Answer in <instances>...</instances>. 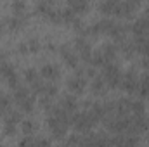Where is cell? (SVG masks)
<instances>
[{"label":"cell","instance_id":"obj_29","mask_svg":"<svg viewBox=\"0 0 149 147\" xmlns=\"http://www.w3.org/2000/svg\"><path fill=\"white\" fill-rule=\"evenodd\" d=\"M12 10H14V14H24L26 2L24 0H12Z\"/></svg>","mask_w":149,"mask_h":147},{"label":"cell","instance_id":"obj_32","mask_svg":"<svg viewBox=\"0 0 149 147\" xmlns=\"http://www.w3.org/2000/svg\"><path fill=\"white\" fill-rule=\"evenodd\" d=\"M24 78H26V81H28V83H33V81H35V80H38L40 76H38L37 69L28 68V69H24Z\"/></svg>","mask_w":149,"mask_h":147},{"label":"cell","instance_id":"obj_28","mask_svg":"<svg viewBox=\"0 0 149 147\" xmlns=\"http://www.w3.org/2000/svg\"><path fill=\"white\" fill-rule=\"evenodd\" d=\"M57 94V85H54V83H50V80L43 85V92H42V95H50V97H54Z\"/></svg>","mask_w":149,"mask_h":147},{"label":"cell","instance_id":"obj_18","mask_svg":"<svg viewBox=\"0 0 149 147\" xmlns=\"http://www.w3.org/2000/svg\"><path fill=\"white\" fill-rule=\"evenodd\" d=\"M130 109H132V101H128V99L116 101V109H114L116 114H130Z\"/></svg>","mask_w":149,"mask_h":147},{"label":"cell","instance_id":"obj_38","mask_svg":"<svg viewBox=\"0 0 149 147\" xmlns=\"http://www.w3.org/2000/svg\"><path fill=\"white\" fill-rule=\"evenodd\" d=\"M17 52H21V54L30 52V50H28V43H26V42H24V43H19V45H17Z\"/></svg>","mask_w":149,"mask_h":147},{"label":"cell","instance_id":"obj_33","mask_svg":"<svg viewBox=\"0 0 149 147\" xmlns=\"http://www.w3.org/2000/svg\"><path fill=\"white\" fill-rule=\"evenodd\" d=\"M26 43H28V50L30 52H38L40 50V40L38 38H30Z\"/></svg>","mask_w":149,"mask_h":147},{"label":"cell","instance_id":"obj_43","mask_svg":"<svg viewBox=\"0 0 149 147\" xmlns=\"http://www.w3.org/2000/svg\"><path fill=\"white\" fill-rule=\"evenodd\" d=\"M2 31H3V24L0 23V35H2Z\"/></svg>","mask_w":149,"mask_h":147},{"label":"cell","instance_id":"obj_39","mask_svg":"<svg viewBox=\"0 0 149 147\" xmlns=\"http://www.w3.org/2000/svg\"><path fill=\"white\" fill-rule=\"evenodd\" d=\"M68 144H81V137H78V135H73V137L68 140Z\"/></svg>","mask_w":149,"mask_h":147},{"label":"cell","instance_id":"obj_37","mask_svg":"<svg viewBox=\"0 0 149 147\" xmlns=\"http://www.w3.org/2000/svg\"><path fill=\"white\" fill-rule=\"evenodd\" d=\"M5 119H10V121L17 123V121L21 119V112H19V111H12V112H10V114H9V116H7Z\"/></svg>","mask_w":149,"mask_h":147},{"label":"cell","instance_id":"obj_12","mask_svg":"<svg viewBox=\"0 0 149 147\" xmlns=\"http://www.w3.org/2000/svg\"><path fill=\"white\" fill-rule=\"evenodd\" d=\"M59 106H61L63 109H66L68 112H70V114L76 112V107H78V101H76L74 94H68V95H64Z\"/></svg>","mask_w":149,"mask_h":147},{"label":"cell","instance_id":"obj_26","mask_svg":"<svg viewBox=\"0 0 149 147\" xmlns=\"http://www.w3.org/2000/svg\"><path fill=\"white\" fill-rule=\"evenodd\" d=\"M16 132H17L16 123H14V121H10V119H5V125H3V135L12 137V135H16Z\"/></svg>","mask_w":149,"mask_h":147},{"label":"cell","instance_id":"obj_3","mask_svg":"<svg viewBox=\"0 0 149 147\" xmlns=\"http://www.w3.org/2000/svg\"><path fill=\"white\" fill-rule=\"evenodd\" d=\"M47 125H49V128H50V132H52V135H54L56 139H64L66 133H68V128L71 126L70 123H64V121L57 119V118L52 116V114H49Z\"/></svg>","mask_w":149,"mask_h":147},{"label":"cell","instance_id":"obj_15","mask_svg":"<svg viewBox=\"0 0 149 147\" xmlns=\"http://www.w3.org/2000/svg\"><path fill=\"white\" fill-rule=\"evenodd\" d=\"M99 52L106 57V61H114L116 59V54H118V45H114V43H104L101 49H99Z\"/></svg>","mask_w":149,"mask_h":147},{"label":"cell","instance_id":"obj_5","mask_svg":"<svg viewBox=\"0 0 149 147\" xmlns=\"http://www.w3.org/2000/svg\"><path fill=\"white\" fill-rule=\"evenodd\" d=\"M74 50H78L80 55H81V59L90 64V61H92V47H90V43H88L87 38L81 37V35L76 38L74 40Z\"/></svg>","mask_w":149,"mask_h":147},{"label":"cell","instance_id":"obj_4","mask_svg":"<svg viewBox=\"0 0 149 147\" xmlns=\"http://www.w3.org/2000/svg\"><path fill=\"white\" fill-rule=\"evenodd\" d=\"M120 87H121L125 92H130V94L137 92V90H139V78H137V73H135L134 69H130L128 73H125L121 76Z\"/></svg>","mask_w":149,"mask_h":147},{"label":"cell","instance_id":"obj_16","mask_svg":"<svg viewBox=\"0 0 149 147\" xmlns=\"http://www.w3.org/2000/svg\"><path fill=\"white\" fill-rule=\"evenodd\" d=\"M90 88H92V92H94L95 95L106 94V81H104L102 74H101V76H94V80H92V83H90Z\"/></svg>","mask_w":149,"mask_h":147},{"label":"cell","instance_id":"obj_9","mask_svg":"<svg viewBox=\"0 0 149 147\" xmlns=\"http://www.w3.org/2000/svg\"><path fill=\"white\" fill-rule=\"evenodd\" d=\"M134 42H135V49H137V52L142 54V55H148L149 54V31L142 33V35H137Z\"/></svg>","mask_w":149,"mask_h":147},{"label":"cell","instance_id":"obj_25","mask_svg":"<svg viewBox=\"0 0 149 147\" xmlns=\"http://www.w3.org/2000/svg\"><path fill=\"white\" fill-rule=\"evenodd\" d=\"M0 74L7 80L9 76H12V74H16V71H14V66L10 64V62H7V61H2L0 62Z\"/></svg>","mask_w":149,"mask_h":147},{"label":"cell","instance_id":"obj_31","mask_svg":"<svg viewBox=\"0 0 149 147\" xmlns=\"http://www.w3.org/2000/svg\"><path fill=\"white\" fill-rule=\"evenodd\" d=\"M132 114H142V112H146V106H144V102L142 101H132Z\"/></svg>","mask_w":149,"mask_h":147},{"label":"cell","instance_id":"obj_14","mask_svg":"<svg viewBox=\"0 0 149 147\" xmlns=\"http://www.w3.org/2000/svg\"><path fill=\"white\" fill-rule=\"evenodd\" d=\"M24 23H26V16H24V14H14L12 17L7 19V26H9V30H12V31L21 30V28L24 26Z\"/></svg>","mask_w":149,"mask_h":147},{"label":"cell","instance_id":"obj_20","mask_svg":"<svg viewBox=\"0 0 149 147\" xmlns=\"http://www.w3.org/2000/svg\"><path fill=\"white\" fill-rule=\"evenodd\" d=\"M139 95L141 97H149V73H146L142 76V80H141V83H139Z\"/></svg>","mask_w":149,"mask_h":147},{"label":"cell","instance_id":"obj_2","mask_svg":"<svg viewBox=\"0 0 149 147\" xmlns=\"http://www.w3.org/2000/svg\"><path fill=\"white\" fill-rule=\"evenodd\" d=\"M121 69H120V66L118 64H114V61L111 62H108L106 66H102V78H104V81L113 87V88H116V87H120V83H121Z\"/></svg>","mask_w":149,"mask_h":147},{"label":"cell","instance_id":"obj_10","mask_svg":"<svg viewBox=\"0 0 149 147\" xmlns=\"http://www.w3.org/2000/svg\"><path fill=\"white\" fill-rule=\"evenodd\" d=\"M146 31H149V17L148 16H141V17H137L135 23L132 24V33L137 37V35H142V33H146Z\"/></svg>","mask_w":149,"mask_h":147},{"label":"cell","instance_id":"obj_24","mask_svg":"<svg viewBox=\"0 0 149 147\" xmlns=\"http://www.w3.org/2000/svg\"><path fill=\"white\" fill-rule=\"evenodd\" d=\"M31 94H30V90L26 88V87H23V85H19L17 88H14V99H16V102H21V101H24L26 97H30Z\"/></svg>","mask_w":149,"mask_h":147},{"label":"cell","instance_id":"obj_22","mask_svg":"<svg viewBox=\"0 0 149 147\" xmlns=\"http://www.w3.org/2000/svg\"><path fill=\"white\" fill-rule=\"evenodd\" d=\"M17 104H19V109L23 111V112H31L33 111V106H35V94L30 95V97H26L24 101H21Z\"/></svg>","mask_w":149,"mask_h":147},{"label":"cell","instance_id":"obj_36","mask_svg":"<svg viewBox=\"0 0 149 147\" xmlns=\"http://www.w3.org/2000/svg\"><path fill=\"white\" fill-rule=\"evenodd\" d=\"M7 83H9V87L14 90V88H17L19 87V78H17V74H12V76H9L7 78Z\"/></svg>","mask_w":149,"mask_h":147},{"label":"cell","instance_id":"obj_42","mask_svg":"<svg viewBox=\"0 0 149 147\" xmlns=\"http://www.w3.org/2000/svg\"><path fill=\"white\" fill-rule=\"evenodd\" d=\"M144 16H148V17H149V7L146 9V12H144Z\"/></svg>","mask_w":149,"mask_h":147},{"label":"cell","instance_id":"obj_1","mask_svg":"<svg viewBox=\"0 0 149 147\" xmlns=\"http://www.w3.org/2000/svg\"><path fill=\"white\" fill-rule=\"evenodd\" d=\"M97 123H99V118L95 116V112L92 109L83 111V112H73L71 114V126L78 133H88Z\"/></svg>","mask_w":149,"mask_h":147},{"label":"cell","instance_id":"obj_34","mask_svg":"<svg viewBox=\"0 0 149 147\" xmlns=\"http://www.w3.org/2000/svg\"><path fill=\"white\" fill-rule=\"evenodd\" d=\"M50 99H52L50 95H43V97L40 99V106H42V107H43L45 111H50L52 107H54V106H52V101H50Z\"/></svg>","mask_w":149,"mask_h":147},{"label":"cell","instance_id":"obj_23","mask_svg":"<svg viewBox=\"0 0 149 147\" xmlns=\"http://www.w3.org/2000/svg\"><path fill=\"white\" fill-rule=\"evenodd\" d=\"M121 50L125 52V55H127V57H132V55L137 52V49H135V42H134V40H132V42L123 40V42H121Z\"/></svg>","mask_w":149,"mask_h":147},{"label":"cell","instance_id":"obj_17","mask_svg":"<svg viewBox=\"0 0 149 147\" xmlns=\"http://www.w3.org/2000/svg\"><path fill=\"white\" fill-rule=\"evenodd\" d=\"M68 7L74 10L76 14H83L88 10V2L87 0H68Z\"/></svg>","mask_w":149,"mask_h":147},{"label":"cell","instance_id":"obj_6","mask_svg":"<svg viewBox=\"0 0 149 147\" xmlns=\"http://www.w3.org/2000/svg\"><path fill=\"white\" fill-rule=\"evenodd\" d=\"M68 90L74 94V95H78V94H83V90H85V87H87V80L81 76V74H74L71 76L70 80H68Z\"/></svg>","mask_w":149,"mask_h":147},{"label":"cell","instance_id":"obj_11","mask_svg":"<svg viewBox=\"0 0 149 147\" xmlns=\"http://www.w3.org/2000/svg\"><path fill=\"white\" fill-rule=\"evenodd\" d=\"M127 31H128V26H125V24H121V23H114L108 35L111 38H114L116 42H123L125 37H127Z\"/></svg>","mask_w":149,"mask_h":147},{"label":"cell","instance_id":"obj_30","mask_svg":"<svg viewBox=\"0 0 149 147\" xmlns=\"http://www.w3.org/2000/svg\"><path fill=\"white\" fill-rule=\"evenodd\" d=\"M47 17H49V21H52L54 24H61V23H63V16H61V10H56V9H52V10L47 14Z\"/></svg>","mask_w":149,"mask_h":147},{"label":"cell","instance_id":"obj_19","mask_svg":"<svg viewBox=\"0 0 149 147\" xmlns=\"http://www.w3.org/2000/svg\"><path fill=\"white\" fill-rule=\"evenodd\" d=\"M114 23H116V21H113V19H109V17H104V19L94 23V24H95V28H97V33H106V35H108Z\"/></svg>","mask_w":149,"mask_h":147},{"label":"cell","instance_id":"obj_41","mask_svg":"<svg viewBox=\"0 0 149 147\" xmlns=\"http://www.w3.org/2000/svg\"><path fill=\"white\" fill-rule=\"evenodd\" d=\"M142 66H144V68H149V54L142 59Z\"/></svg>","mask_w":149,"mask_h":147},{"label":"cell","instance_id":"obj_27","mask_svg":"<svg viewBox=\"0 0 149 147\" xmlns=\"http://www.w3.org/2000/svg\"><path fill=\"white\" fill-rule=\"evenodd\" d=\"M52 10V5L49 3V2H45V0H42V2H38L37 5V12L38 14H42V16H45L47 17V14Z\"/></svg>","mask_w":149,"mask_h":147},{"label":"cell","instance_id":"obj_44","mask_svg":"<svg viewBox=\"0 0 149 147\" xmlns=\"http://www.w3.org/2000/svg\"><path fill=\"white\" fill-rule=\"evenodd\" d=\"M45 2H49V3H50V5H52V3H54V2H56V0H45Z\"/></svg>","mask_w":149,"mask_h":147},{"label":"cell","instance_id":"obj_8","mask_svg":"<svg viewBox=\"0 0 149 147\" xmlns=\"http://www.w3.org/2000/svg\"><path fill=\"white\" fill-rule=\"evenodd\" d=\"M120 3H121V0H104L99 5V10L106 16H116L118 9H120Z\"/></svg>","mask_w":149,"mask_h":147},{"label":"cell","instance_id":"obj_35","mask_svg":"<svg viewBox=\"0 0 149 147\" xmlns=\"http://www.w3.org/2000/svg\"><path fill=\"white\" fill-rule=\"evenodd\" d=\"M0 107L3 111H9L10 109V99L7 95H0Z\"/></svg>","mask_w":149,"mask_h":147},{"label":"cell","instance_id":"obj_40","mask_svg":"<svg viewBox=\"0 0 149 147\" xmlns=\"http://www.w3.org/2000/svg\"><path fill=\"white\" fill-rule=\"evenodd\" d=\"M85 73H87V76L94 78V76H95V69H94V68H87V69H85Z\"/></svg>","mask_w":149,"mask_h":147},{"label":"cell","instance_id":"obj_7","mask_svg":"<svg viewBox=\"0 0 149 147\" xmlns=\"http://www.w3.org/2000/svg\"><path fill=\"white\" fill-rule=\"evenodd\" d=\"M59 52H61V55H63V59L66 61V64L70 66V68H78V55L74 54V50L70 47V45H61L59 47Z\"/></svg>","mask_w":149,"mask_h":147},{"label":"cell","instance_id":"obj_13","mask_svg":"<svg viewBox=\"0 0 149 147\" xmlns=\"http://www.w3.org/2000/svg\"><path fill=\"white\" fill-rule=\"evenodd\" d=\"M40 73H42V78H47V80H50V81H54L57 76H59V68L56 66V64H43L42 66V69H40Z\"/></svg>","mask_w":149,"mask_h":147},{"label":"cell","instance_id":"obj_21","mask_svg":"<svg viewBox=\"0 0 149 147\" xmlns=\"http://www.w3.org/2000/svg\"><path fill=\"white\" fill-rule=\"evenodd\" d=\"M21 132L24 135H35L37 133V123H33L31 119H24L21 123Z\"/></svg>","mask_w":149,"mask_h":147}]
</instances>
